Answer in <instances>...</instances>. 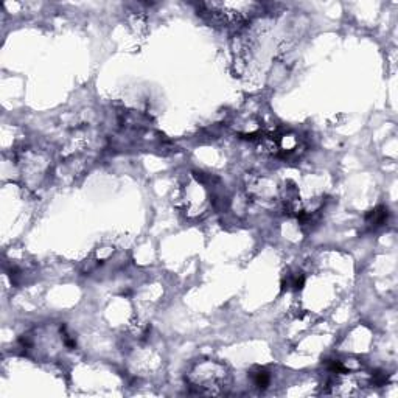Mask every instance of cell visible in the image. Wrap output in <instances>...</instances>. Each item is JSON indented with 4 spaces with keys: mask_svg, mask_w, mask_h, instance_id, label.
I'll list each match as a JSON object with an SVG mask.
<instances>
[{
    "mask_svg": "<svg viewBox=\"0 0 398 398\" xmlns=\"http://www.w3.org/2000/svg\"><path fill=\"white\" fill-rule=\"evenodd\" d=\"M386 221H388V209H384V207L372 210L367 216V226L370 229H377L386 224Z\"/></svg>",
    "mask_w": 398,
    "mask_h": 398,
    "instance_id": "obj_1",
    "label": "cell"
},
{
    "mask_svg": "<svg viewBox=\"0 0 398 398\" xmlns=\"http://www.w3.org/2000/svg\"><path fill=\"white\" fill-rule=\"evenodd\" d=\"M252 383L254 386H257L258 389H266L269 383H271V377L266 370H257L255 373H252Z\"/></svg>",
    "mask_w": 398,
    "mask_h": 398,
    "instance_id": "obj_2",
    "label": "cell"
}]
</instances>
